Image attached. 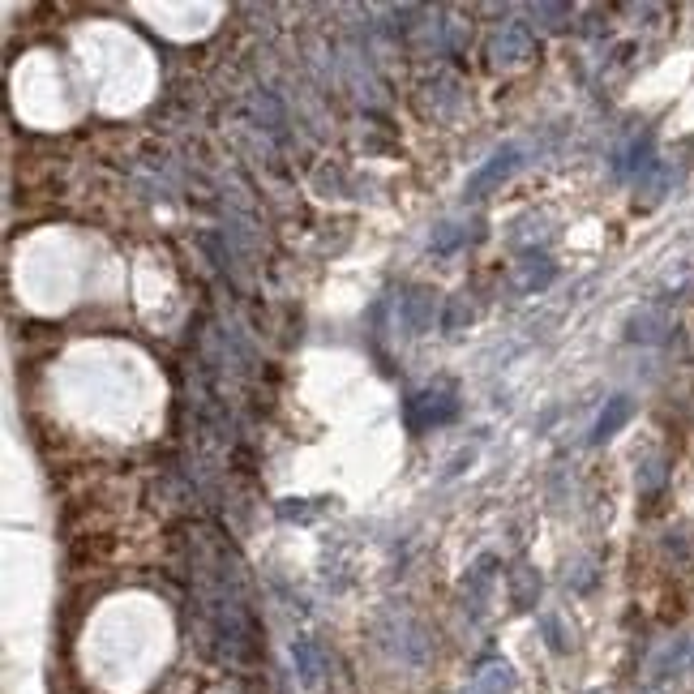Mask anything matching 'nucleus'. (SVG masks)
Here are the masks:
<instances>
[{
	"label": "nucleus",
	"instance_id": "1",
	"mask_svg": "<svg viewBox=\"0 0 694 694\" xmlns=\"http://www.w3.org/2000/svg\"><path fill=\"white\" fill-rule=\"evenodd\" d=\"M459 416V390L450 382H433L425 390H416L407 399V429L412 433H425V429H442Z\"/></svg>",
	"mask_w": 694,
	"mask_h": 694
},
{
	"label": "nucleus",
	"instance_id": "2",
	"mask_svg": "<svg viewBox=\"0 0 694 694\" xmlns=\"http://www.w3.org/2000/svg\"><path fill=\"white\" fill-rule=\"evenodd\" d=\"M519 163H523V146H519V142H510V146H502V150H493V155L472 172V180H467V198H489V193H493L497 185H502V180L515 176Z\"/></svg>",
	"mask_w": 694,
	"mask_h": 694
},
{
	"label": "nucleus",
	"instance_id": "3",
	"mask_svg": "<svg viewBox=\"0 0 694 694\" xmlns=\"http://www.w3.org/2000/svg\"><path fill=\"white\" fill-rule=\"evenodd\" d=\"M527 56H532V30H527L523 22L502 26V35L493 39V60H497V65L515 69V65H523Z\"/></svg>",
	"mask_w": 694,
	"mask_h": 694
},
{
	"label": "nucleus",
	"instance_id": "4",
	"mask_svg": "<svg viewBox=\"0 0 694 694\" xmlns=\"http://www.w3.org/2000/svg\"><path fill=\"white\" fill-rule=\"evenodd\" d=\"M630 412H635V403H630L626 395H613V399L605 403V412H600V420L592 425V442H596V446H600V442H609V437L630 420Z\"/></svg>",
	"mask_w": 694,
	"mask_h": 694
},
{
	"label": "nucleus",
	"instance_id": "5",
	"mask_svg": "<svg viewBox=\"0 0 694 694\" xmlns=\"http://www.w3.org/2000/svg\"><path fill=\"white\" fill-rule=\"evenodd\" d=\"M403 326L412 330V335H425V330L433 326V296L429 292H412L403 296Z\"/></svg>",
	"mask_w": 694,
	"mask_h": 694
},
{
	"label": "nucleus",
	"instance_id": "6",
	"mask_svg": "<svg viewBox=\"0 0 694 694\" xmlns=\"http://www.w3.org/2000/svg\"><path fill=\"white\" fill-rule=\"evenodd\" d=\"M549 279H553V262L549 258H523L519 270H515V288L519 292H540V288H549Z\"/></svg>",
	"mask_w": 694,
	"mask_h": 694
},
{
	"label": "nucleus",
	"instance_id": "7",
	"mask_svg": "<svg viewBox=\"0 0 694 694\" xmlns=\"http://www.w3.org/2000/svg\"><path fill=\"white\" fill-rule=\"evenodd\" d=\"M540 596V575L532 566H515L510 570V600H515V609H532Z\"/></svg>",
	"mask_w": 694,
	"mask_h": 694
},
{
	"label": "nucleus",
	"instance_id": "8",
	"mask_svg": "<svg viewBox=\"0 0 694 694\" xmlns=\"http://www.w3.org/2000/svg\"><path fill=\"white\" fill-rule=\"evenodd\" d=\"M296 665H300V677H305L309 686H318V677H322V665H318V652H313V643H296Z\"/></svg>",
	"mask_w": 694,
	"mask_h": 694
},
{
	"label": "nucleus",
	"instance_id": "9",
	"mask_svg": "<svg viewBox=\"0 0 694 694\" xmlns=\"http://www.w3.org/2000/svg\"><path fill=\"white\" fill-rule=\"evenodd\" d=\"M463 240H467V232L459 228V223H442V228L433 232V253H455Z\"/></svg>",
	"mask_w": 694,
	"mask_h": 694
},
{
	"label": "nucleus",
	"instance_id": "10",
	"mask_svg": "<svg viewBox=\"0 0 694 694\" xmlns=\"http://www.w3.org/2000/svg\"><path fill=\"white\" fill-rule=\"evenodd\" d=\"M463 322H472V305H467V296H450L442 326L450 330V335H455V330H463Z\"/></svg>",
	"mask_w": 694,
	"mask_h": 694
},
{
	"label": "nucleus",
	"instance_id": "11",
	"mask_svg": "<svg viewBox=\"0 0 694 694\" xmlns=\"http://www.w3.org/2000/svg\"><path fill=\"white\" fill-rule=\"evenodd\" d=\"M660 485H665V467H660V463H647L643 472H639V489H643L647 497H652Z\"/></svg>",
	"mask_w": 694,
	"mask_h": 694
},
{
	"label": "nucleus",
	"instance_id": "12",
	"mask_svg": "<svg viewBox=\"0 0 694 694\" xmlns=\"http://www.w3.org/2000/svg\"><path fill=\"white\" fill-rule=\"evenodd\" d=\"M532 18H570V9L566 5H536ZM549 30H557V22H549Z\"/></svg>",
	"mask_w": 694,
	"mask_h": 694
}]
</instances>
